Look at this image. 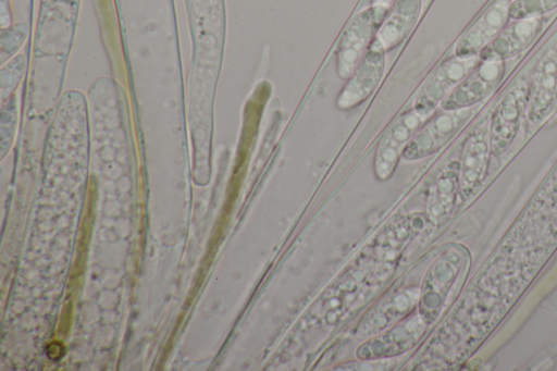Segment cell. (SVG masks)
I'll use <instances>...</instances> for the list:
<instances>
[{"label":"cell","instance_id":"obj_1","mask_svg":"<svg viewBox=\"0 0 557 371\" xmlns=\"http://www.w3.org/2000/svg\"><path fill=\"white\" fill-rule=\"evenodd\" d=\"M530 59L525 119L519 137L503 159L508 153L518 152L557 113V30Z\"/></svg>","mask_w":557,"mask_h":371},{"label":"cell","instance_id":"obj_2","mask_svg":"<svg viewBox=\"0 0 557 371\" xmlns=\"http://www.w3.org/2000/svg\"><path fill=\"white\" fill-rule=\"evenodd\" d=\"M531 59L494 97L490 114L492 159L500 161L519 137L529 103Z\"/></svg>","mask_w":557,"mask_h":371},{"label":"cell","instance_id":"obj_3","mask_svg":"<svg viewBox=\"0 0 557 371\" xmlns=\"http://www.w3.org/2000/svg\"><path fill=\"white\" fill-rule=\"evenodd\" d=\"M494 97L480 113L479 120L463 143L459 160L458 188V198L461 202L469 201L475 196L479 189L486 183L490 174L492 159L490 148V114Z\"/></svg>","mask_w":557,"mask_h":371},{"label":"cell","instance_id":"obj_4","mask_svg":"<svg viewBox=\"0 0 557 371\" xmlns=\"http://www.w3.org/2000/svg\"><path fill=\"white\" fill-rule=\"evenodd\" d=\"M471 264L467 247L451 244L431 265L423 284L421 296V318L432 323L440 316L449 290L463 271Z\"/></svg>","mask_w":557,"mask_h":371},{"label":"cell","instance_id":"obj_5","mask_svg":"<svg viewBox=\"0 0 557 371\" xmlns=\"http://www.w3.org/2000/svg\"><path fill=\"white\" fill-rule=\"evenodd\" d=\"M524 57L508 61L481 60L442 102L441 109L454 110L491 100L509 81Z\"/></svg>","mask_w":557,"mask_h":371},{"label":"cell","instance_id":"obj_6","mask_svg":"<svg viewBox=\"0 0 557 371\" xmlns=\"http://www.w3.org/2000/svg\"><path fill=\"white\" fill-rule=\"evenodd\" d=\"M557 18V9L540 16L510 20L479 53L480 60L508 61L527 57Z\"/></svg>","mask_w":557,"mask_h":371},{"label":"cell","instance_id":"obj_7","mask_svg":"<svg viewBox=\"0 0 557 371\" xmlns=\"http://www.w3.org/2000/svg\"><path fill=\"white\" fill-rule=\"evenodd\" d=\"M391 7L370 5L358 12L341 37L336 52V72L348 79L375 38Z\"/></svg>","mask_w":557,"mask_h":371},{"label":"cell","instance_id":"obj_8","mask_svg":"<svg viewBox=\"0 0 557 371\" xmlns=\"http://www.w3.org/2000/svg\"><path fill=\"white\" fill-rule=\"evenodd\" d=\"M488 102L490 100L472 107L454 110L441 109L412 137L404 151V157L408 160H417L436 152L472 122Z\"/></svg>","mask_w":557,"mask_h":371},{"label":"cell","instance_id":"obj_9","mask_svg":"<svg viewBox=\"0 0 557 371\" xmlns=\"http://www.w3.org/2000/svg\"><path fill=\"white\" fill-rule=\"evenodd\" d=\"M480 61L478 55H450L445 59L423 85L413 109L422 115L430 116Z\"/></svg>","mask_w":557,"mask_h":371},{"label":"cell","instance_id":"obj_10","mask_svg":"<svg viewBox=\"0 0 557 371\" xmlns=\"http://www.w3.org/2000/svg\"><path fill=\"white\" fill-rule=\"evenodd\" d=\"M511 0H488L479 14L455 42L453 54L479 57L481 50L492 41L510 21Z\"/></svg>","mask_w":557,"mask_h":371},{"label":"cell","instance_id":"obj_11","mask_svg":"<svg viewBox=\"0 0 557 371\" xmlns=\"http://www.w3.org/2000/svg\"><path fill=\"white\" fill-rule=\"evenodd\" d=\"M385 53V48L375 36L338 94L336 106L339 109L347 110L357 107L375 90L384 74Z\"/></svg>","mask_w":557,"mask_h":371},{"label":"cell","instance_id":"obj_12","mask_svg":"<svg viewBox=\"0 0 557 371\" xmlns=\"http://www.w3.org/2000/svg\"><path fill=\"white\" fill-rule=\"evenodd\" d=\"M429 116L422 115L417 110L401 114L387 129L379 143L374 157V171L380 180L388 178L398 162V159L416 132Z\"/></svg>","mask_w":557,"mask_h":371},{"label":"cell","instance_id":"obj_13","mask_svg":"<svg viewBox=\"0 0 557 371\" xmlns=\"http://www.w3.org/2000/svg\"><path fill=\"white\" fill-rule=\"evenodd\" d=\"M423 0H395L381 25L376 38L386 51L400 45L412 32Z\"/></svg>","mask_w":557,"mask_h":371},{"label":"cell","instance_id":"obj_14","mask_svg":"<svg viewBox=\"0 0 557 371\" xmlns=\"http://www.w3.org/2000/svg\"><path fill=\"white\" fill-rule=\"evenodd\" d=\"M459 188V161H448L438 172L429 197L430 219L441 224L447 220L456 199Z\"/></svg>","mask_w":557,"mask_h":371},{"label":"cell","instance_id":"obj_15","mask_svg":"<svg viewBox=\"0 0 557 371\" xmlns=\"http://www.w3.org/2000/svg\"><path fill=\"white\" fill-rule=\"evenodd\" d=\"M557 9V0H511L509 18L521 20L544 15Z\"/></svg>","mask_w":557,"mask_h":371},{"label":"cell","instance_id":"obj_16","mask_svg":"<svg viewBox=\"0 0 557 371\" xmlns=\"http://www.w3.org/2000/svg\"><path fill=\"white\" fill-rule=\"evenodd\" d=\"M395 0H371L372 5L391 7Z\"/></svg>","mask_w":557,"mask_h":371},{"label":"cell","instance_id":"obj_17","mask_svg":"<svg viewBox=\"0 0 557 371\" xmlns=\"http://www.w3.org/2000/svg\"><path fill=\"white\" fill-rule=\"evenodd\" d=\"M430 0H423V4H426Z\"/></svg>","mask_w":557,"mask_h":371}]
</instances>
